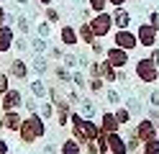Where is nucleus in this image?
I'll list each match as a JSON object with an SVG mask.
<instances>
[{
	"label": "nucleus",
	"mask_w": 159,
	"mask_h": 154,
	"mask_svg": "<svg viewBox=\"0 0 159 154\" xmlns=\"http://www.w3.org/2000/svg\"><path fill=\"white\" fill-rule=\"evenodd\" d=\"M16 136H18V141L23 147H31V144L46 139V121L41 118V113H26L23 126H21V131Z\"/></svg>",
	"instance_id": "obj_1"
},
{
	"label": "nucleus",
	"mask_w": 159,
	"mask_h": 154,
	"mask_svg": "<svg viewBox=\"0 0 159 154\" xmlns=\"http://www.w3.org/2000/svg\"><path fill=\"white\" fill-rule=\"evenodd\" d=\"M134 77L141 85H159V67L149 57H139L134 62Z\"/></svg>",
	"instance_id": "obj_2"
},
{
	"label": "nucleus",
	"mask_w": 159,
	"mask_h": 154,
	"mask_svg": "<svg viewBox=\"0 0 159 154\" xmlns=\"http://www.w3.org/2000/svg\"><path fill=\"white\" fill-rule=\"evenodd\" d=\"M134 31H136V39H139V46L141 49H152V46H157L159 44V31L149 23V21L144 18V21H136L134 23Z\"/></svg>",
	"instance_id": "obj_3"
},
{
	"label": "nucleus",
	"mask_w": 159,
	"mask_h": 154,
	"mask_svg": "<svg viewBox=\"0 0 159 154\" xmlns=\"http://www.w3.org/2000/svg\"><path fill=\"white\" fill-rule=\"evenodd\" d=\"M87 23L93 26V31H95L98 39H111V34L116 31V26H113V13H111V10H105V13H95Z\"/></svg>",
	"instance_id": "obj_4"
},
{
	"label": "nucleus",
	"mask_w": 159,
	"mask_h": 154,
	"mask_svg": "<svg viewBox=\"0 0 159 154\" xmlns=\"http://www.w3.org/2000/svg\"><path fill=\"white\" fill-rule=\"evenodd\" d=\"M23 103L26 95L21 87H11L5 95H0V113H8V110H23Z\"/></svg>",
	"instance_id": "obj_5"
},
{
	"label": "nucleus",
	"mask_w": 159,
	"mask_h": 154,
	"mask_svg": "<svg viewBox=\"0 0 159 154\" xmlns=\"http://www.w3.org/2000/svg\"><path fill=\"white\" fill-rule=\"evenodd\" d=\"M111 39H113V46H121V49H126V51L141 49V46H139V39H136V31H134V28H118V31H113V34H111Z\"/></svg>",
	"instance_id": "obj_6"
},
{
	"label": "nucleus",
	"mask_w": 159,
	"mask_h": 154,
	"mask_svg": "<svg viewBox=\"0 0 159 154\" xmlns=\"http://www.w3.org/2000/svg\"><path fill=\"white\" fill-rule=\"evenodd\" d=\"M8 75H11V80H16V82H28L31 80V67H28V62L23 57H13L11 62H8Z\"/></svg>",
	"instance_id": "obj_7"
},
{
	"label": "nucleus",
	"mask_w": 159,
	"mask_h": 154,
	"mask_svg": "<svg viewBox=\"0 0 159 154\" xmlns=\"http://www.w3.org/2000/svg\"><path fill=\"white\" fill-rule=\"evenodd\" d=\"M134 133L141 141H152V139H157L159 136V123H154L152 118H146V116H141L136 123H134Z\"/></svg>",
	"instance_id": "obj_8"
},
{
	"label": "nucleus",
	"mask_w": 159,
	"mask_h": 154,
	"mask_svg": "<svg viewBox=\"0 0 159 154\" xmlns=\"http://www.w3.org/2000/svg\"><path fill=\"white\" fill-rule=\"evenodd\" d=\"M57 41H59L64 49H77V46H80L77 26H75V23H62V26H59V34H57Z\"/></svg>",
	"instance_id": "obj_9"
},
{
	"label": "nucleus",
	"mask_w": 159,
	"mask_h": 154,
	"mask_svg": "<svg viewBox=\"0 0 159 154\" xmlns=\"http://www.w3.org/2000/svg\"><path fill=\"white\" fill-rule=\"evenodd\" d=\"M105 59L111 62L116 69H126V67H131V51H126V49H121V46H113V44L105 49Z\"/></svg>",
	"instance_id": "obj_10"
},
{
	"label": "nucleus",
	"mask_w": 159,
	"mask_h": 154,
	"mask_svg": "<svg viewBox=\"0 0 159 154\" xmlns=\"http://www.w3.org/2000/svg\"><path fill=\"white\" fill-rule=\"evenodd\" d=\"M28 67H31V72L36 77H46L52 72V59H49V54H31Z\"/></svg>",
	"instance_id": "obj_11"
},
{
	"label": "nucleus",
	"mask_w": 159,
	"mask_h": 154,
	"mask_svg": "<svg viewBox=\"0 0 159 154\" xmlns=\"http://www.w3.org/2000/svg\"><path fill=\"white\" fill-rule=\"evenodd\" d=\"M98 123H100V128H103L105 133H118V131H123V126L116 121V113H113V108H105V110H100V116H98Z\"/></svg>",
	"instance_id": "obj_12"
},
{
	"label": "nucleus",
	"mask_w": 159,
	"mask_h": 154,
	"mask_svg": "<svg viewBox=\"0 0 159 154\" xmlns=\"http://www.w3.org/2000/svg\"><path fill=\"white\" fill-rule=\"evenodd\" d=\"M3 116V126H5V133H18L23 126V110H8V113H0Z\"/></svg>",
	"instance_id": "obj_13"
},
{
	"label": "nucleus",
	"mask_w": 159,
	"mask_h": 154,
	"mask_svg": "<svg viewBox=\"0 0 159 154\" xmlns=\"http://www.w3.org/2000/svg\"><path fill=\"white\" fill-rule=\"evenodd\" d=\"M49 87H52V82H49L46 77H34L31 82H28V92H31L36 100H46L49 98Z\"/></svg>",
	"instance_id": "obj_14"
},
{
	"label": "nucleus",
	"mask_w": 159,
	"mask_h": 154,
	"mask_svg": "<svg viewBox=\"0 0 159 154\" xmlns=\"http://www.w3.org/2000/svg\"><path fill=\"white\" fill-rule=\"evenodd\" d=\"M111 13H113V26H116V31H118V28H134L136 21H134V16H131V10H128V8H113Z\"/></svg>",
	"instance_id": "obj_15"
},
{
	"label": "nucleus",
	"mask_w": 159,
	"mask_h": 154,
	"mask_svg": "<svg viewBox=\"0 0 159 154\" xmlns=\"http://www.w3.org/2000/svg\"><path fill=\"white\" fill-rule=\"evenodd\" d=\"M16 28L8 23V26H0V51L3 54H11L13 51V41H16Z\"/></svg>",
	"instance_id": "obj_16"
},
{
	"label": "nucleus",
	"mask_w": 159,
	"mask_h": 154,
	"mask_svg": "<svg viewBox=\"0 0 159 154\" xmlns=\"http://www.w3.org/2000/svg\"><path fill=\"white\" fill-rule=\"evenodd\" d=\"M52 77L59 82V85H72V69H67L62 62H52Z\"/></svg>",
	"instance_id": "obj_17"
},
{
	"label": "nucleus",
	"mask_w": 159,
	"mask_h": 154,
	"mask_svg": "<svg viewBox=\"0 0 159 154\" xmlns=\"http://www.w3.org/2000/svg\"><path fill=\"white\" fill-rule=\"evenodd\" d=\"M108 147H111V154H128L123 131H118V133H108Z\"/></svg>",
	"instance_id": "obj_18"
},
{
	"label": "nucleus",
	"mask_w": 159,
	"mask_h": 154,
	"mask_svg": "<svg viewBox=\"0 0 159 154\" xmlns=\"http://www.w3.org/2000/svg\"><path fill=\"white\" fill-rule=\"evenodd\" d=\"M34 23L36 21H31L28 16H16V23H13V28H16V34H21V36H31L34 34Z\"/></svg>",
	"instance_id": "obj_19"
},
{
	"label": "nucleus",
	"mask_w": 159,
	"mask_h": 154,
	"mask_svg": "<svg viewBox=\"0 0 159 154\" xmlns=\"http://www.w3.org/2000/svg\"><path fill=\"white\" fill-rule=\"evenodd\" d=\"M100 77L108 82V85H116V82H118V69L108 59H100Z\"/></svg>",
	"instance_id": "obj_20"
},
{
	"label": "nucleus",
	"mask_w": 159,
	"mask_h": 154,
	"mask_svg": "<svg viewBox=\"0 0 159 154\" xmlns=\"http://www.w3.org/2000/svg\"><path fill=\"white\" fill-rule=\"evenodd\" d=\"M77 34H80V44L82 46H93V41L98 39L90 23H77Z\"/></svg>",
	"instance_id": "obj_21"
},
{
	"label": "nucleus",
	"mask_w": 159,
	"mask_h": 154,
	"mask_svg": "<svg viewBox=\"0 0 159 154\" xmlns=\"http://www.w3.org/2000/svg\"><path fill=\"white\" fill-rule=\"evenodd\" d=\"M82 144H80L75 136H67L62 144H59V154H82Z\"/></svg>",
	"instance_id": "obj_22"
},
{
	"label": "nucleus",
	"mask_w": 159,
	"mask_h": 154,
	"mask_svg": "<svg viewBox=\"0 0 159 154\" xmlns=\"http://www.w3.org/2000/svg\"><path fill=\"white\" fill-rule=\"evenodd\" d=\"M87 80H90L87 69H72V87H77L80 92H87Z\"/></svg>",
	"instance_id": "obj_23"
},
{
	"label": "nucleus",
	"mask_w": 159,
	"mask_h": 154,
	"mask_svg": "<svg viewBox=\"0 0 159 154\" xmlns=\"http://www.w3.org/2000/svg\"><path fill=\"white\" fill-rule=\"evenodd\" d=\"M103 95H105V103H108L111 108H118V105H123V95H121V90H116L113 85H108Z\"/></svg>",
	"instance_id": "obj_24"
},
{
	"label": "nucleus",
	"mask_w": 159,
	"mask_h": 154,
	"mask_svg": "<svg viewBox=\"0 0 159 154\" xmlns=\"http://www.w3.org/2000/svg\"><path fill=\"white\" fill-rule=\"evenodd\" d=\"M49 46H52V39H41L36 36L31 39V54H49Z\"/></svg>",
	"instance_id": "obj_25"
},
{
	"label": "nucleus",
	"mask_w": 159,
	"mask_h": 154,
	"mask_svg": "<svg viewBox=\"0 0 159 154\" xmlns=\"http://www.w3.org/2000/svg\"><path fill=\"white\" fill-rule=\"evenodd\" d=\"M113 113H116V121L121 123L123 128H126V126H134V123H131V121H134V113L128 110L126 105H118V108H113Z\"/></svg>",
	"instance_id": "obj_26"
},
{
	"label": "nucleus",
	"mask_w": 159,
	"mask_h": 154,
	"mask_svg": "<svg viewBox=\"0 0 159 154\" xmlns=\"http://www.w3.org/2000/svg\"><path fill=\"white\" fill-rule=\"evenodd\" d=\"M105 87H108V82L103 77H90L87 80V92H90V95H103Z\"/></svg>",
	"instance_id": "obj_27"
},
{
	"label": "nucleus",
	"mask_w": 159,
	"mask_h": 154,
	"mask_svg": "<svg viewBox=\"0 0 159 154\" xmlns=\"http://www.w3.org/2000/svg\"><path fill=\"white\" fill-rule=\"evenodd\" d=\"M52 31H54V26L49 23L46 18H41V21H36V23H34V34L41 36V39H52Z\"/></svg>",
	"instance_id": "obj_28"
},
{
	"label": "nucleus",
	"mask_w": 159,
	"mask_h": 154,
	"mask_svg": "<svg viewBox=\"0 0 159 154\" xmlns=\"http://www.w3.org/2000/svg\"><path fill=\"white\" fill-rule=\"evenodd\" d=\"M77 110L82 113L85 118H98V108H95L93 98H82V103H80V105H77Z\"/></svg>",
	"instance_id": "obj_29"
},
{
	"label": "nucleus",
	"mask_w": 159,
	"mask_h": 154,
	"mask_svg": "<svg viewBox=\"0 0 159 154\" xmlns=\"http://www.w3.org/2000/svg\"><path fill=\"white\" fill-rule=\"evenodd\" d=\"M13 51H16V54H26V51H31V36H21V34H18L16 41H13Z\"/></svg>",
	"instance_id": "obj_30"
},
{
	"label": "nucleus",
	"mask_w": 159,
	"mask_h": 154,
	"mask_svg": "<svg viewBox=\"0 0 159 154\" xmlns=\"http://www.w3.org/2000/svg\"><path fill=\"white\" fill-rule=\"evenodd\" d=\"M69 49H64L62 44H52L49 46V59L52 62H64V54H67Z\"/></svg>",
	"instance_id": "obj_31"
},
{
	"label": "nucleus",
	"mask_w": 159,
	"mask_h": 154,
	"mask_svg": "<svg viewBox=\"0 0 159 154\" xmlns=\"http://www.w3.org/2000/svg\"><path fill=\"white\" fill-rule=\"evenodd\" d=\"M105 39H95L93 41V46H90V54H93V59H105V44H103Z\"/></svg>",
	"instance_id": "obj_32"
},
{
	"label": "nucleus",
	"mask_w": 159,
	"mask_h": 154,
	"mask_svg": "<svg viewBox=\"0 0 159 154\" xmlns=\"http://www.w3.org/2000/svg\"><path fill=\"white\" fill-rule=\"evenodd\" d=\"M39 113H41V118H44V121H52V118H54V103L49 100V98L41 100V105H39Z\"/></svg>",
	"instance_id": "obj_33"
},
{
	"label": "nucleus",
	"mask_w": 159,
	"mask_h": 154,
	"mask_svg": "<svg viewBox=\"0 0 159 154\" xmlns=\"http://www.w3.org/2000/svg\"><path fill=\"white\" fill-rule=\"evenodd\" d=\"M44 18H46L52 26H57L59 21H62V13H59V8H54V5H46V8H44Z\"/></svg>",
	"instance_id": "obj_34"
},
{
	"label": "nucleus",
	"mask_w": 159,
	"mask_h": 154,
	"mask_svg": "<svg viewBox=\"0 0 159 154\" xmlns=\"http://www.w3.org/2000/svg\"><path fill=\"white\" fill-rule=\"evenodd\" d=\"M62 64H64L67 69H80V57H77L75 49H69L67 54H64V62H62Z\"/></svg>",
	"instance_id": "obj_35"
},
{
	"label": "nucleus",
	"mask_w": 159,
	"mask_h": 154,
	"mask_svg": "<svg viewBox=\"0 0 159 154\" xmlns=\"http://www.w3.org/2000/svg\"><path fill=\"white\" fill-rule=\"evenodd\" d=\"M123 105H126L128 110H131V113H144V110H146V105H144V103H141V100H139V98H134V95H131V98H128V100L123 103Z\"/></svg>",
	"instance_id": "obj_36"
},
{
	"label": "nucleus",
	"mask_w": 159,
	"mask_h": 154,
	"mask_svg": "<svg viewBox=\"0 0 159 154\" xmlns=\"http://www.w3.org/2000/svg\"><path fill=\"white\" fill-rule=\"evenodd\" d=\"M87 8H90L93 13H105V10H111L108 0H87Z\"/></svg>",
	"instance_id": "obj_37"
},
{
	"label": "nucleus",
	"mask_w": 159,
	"mask_h": 154,
	"mask_svg": "<svg viewBox=\"0 0 159 154\" xmlns=\"http://www.w3.org/2000/svg\"><path fill=\"white\" fill-rule=\"evenodd\" d=\"M139 154H159V136L152 139V141H144V147H141Z\"/></svg>",
	"instance_id": "obj_38"
},
{
	"label": "nucleus",
	"mask_w": 159,
	"mask_h": 154,
	"mask_svg": "<svg viewBox=\"0 0 159 154\" xmlns=\"http://www.w3.org/2000/svg\"><path fill=\"white\" fill-rule=\"evenodd\" d=\"M11 75H8V69H0V95H5L8 90H11Z\"/></svg>",
	"instance_id": "obj_39"
},
{
	"label": "nucleus",
	"mask_w": 159,
	"mask_h": 154,
	"mask_svg": "<svg viewBox=\"0 0 159 154\" xmlns=\"http://www.w3.org/2000/svg\"><path fill=\"white\" fill-rule=\"evenodd\" d=\"M39 105H41V100H36L34 95H28L26 103H23V110L26 113H39Z\"/></svg>",
	"instance_id": "obj_40"
},
{
	"label": "nucleus",
	"mask_w": 159,
	"mask_h": 154,
	"mask_svg": "<svg viewBox=\"0 0 159 154\" xmlns=\"http://www.w3.org/2000/svg\"><path fill=\"white\" fill-rule=\"evenodd\" d=\"M146 21L159 31V8H152V10H149V13H146Z\"/></svg>",
	"instance_id": "obj_41"
},
{
	"label": "nucleus",
	"mask_w": 159,
	"mask_h": 154,
	"mask_svg": "<svg viewBox=\"0 0 159 154\" xmlns=\"http://www.w3.org/2000/svg\"><path fill=\"white\" fill-rule=\"evenodd\" d=\"M149 105H154V108H159V85H154L152 87V92H149Z\"/></svg>",
	"instance_id": "obj_42"
},
{
	"label": "nucleus",
	"mask_w": 159,
	"mask_h": 154,
	"mask_svg": "<svg viewBox=\"0 0 159 154\" xmlns=\"http://www.w3.org/2000/svg\"><path fill=\"white\" fill-rule=\"evenodd\" d=\"M39 154H59V147L57 144H41V147H39Z\"/></svg>",
	"instance_id": "obj_43"
},
{
	"label": "nucleus",
	"mask_w": 159,
	"mask_h": 154,
	"mask_svg": "<svg viewBox=\"0 0 159 154\" xmlns=\"http://www.w3.org/2000/svg\"><path fill=\"white\" fill-rule=\"evenodd\" d=\"M95 13H93V10L90 8H87V5H82V8H80V23H87V21H90Z\"/></svg>",
	"instance_id": "obj_44"
},
{
	"label": "nucleus",
	"mask_w": 159,
	"mask_h": 154,
	"mask_svg": "<svg viewBox=\"0 0 159 154\" xmlns=\"http://www.w3.org/2000/svg\"><path fill=\"white\" fill-rule=\"evenodd\" d=\"M146 57H149V59H152L154 64L159 67V44H157V46H152V49H149V51H146Z\"/></svg>",
	"instance_id": "obj_45"
},
{
	"label": "nucleus",
	"mask_w": 159,
	"mask_h": 154,
	"mask_svg": "<svg viewBox=\"0 0 159 154\" xmlns=\"http://www.w3.org/2000/svg\"><path fill=\"white\" fill-rule=\"evenodd\" d=\"M128 80H131L128 67H126V69H118V85H128Z\"/></svg>",
	"instance_id": "obj_46"
},
{
	"label": "nucleus",
	"mask_w": 159,
	"mask_h": 154,
	"mask_svg": "<svg viewBox=\"0 0 159 154\" xmlns=\"http://www.w3.org/2000/svg\"><path fill=\"white\" fill-rule=\"evenodd\" d=\"M0 154H13L11 152V141H8L5 136H0Z\"/></svg>",
	"instance_id": "obj_47"
},
{
	"label": "nucleus",
	"mask_w": 159,
	"mask_h": 154,
	"mask_svg": "<svg viewBox=\"0 0 159 154\" xmlns=\"http://www.w3.org/2000/svg\"><path fill=\"white\" fill-rule=\"evenodd\" d=\"M128 3H131V0H108V5H111V10H113V8H126Z\"/></svg>",
	"instance_id": "obj_48"
},
{
	"label": "nucleus",
	"mask_w": 159,
	"mask_h": 154,
	"mask_svg": "<svg viewBox=\"0 0 159 154\" xmlns=\"http://www.w3.org/2000/svg\"><path fill=\"white\" fill-rule=\"evenodd\" d=\"M67 5H72V8H82V5H87V0H67Z\"/></svg>",
	"instance_id": "obj_49"
},
{
	"label": "nucleus",
	"mask_w": 159,
	"mask_h": 154,
	"mask_svg": "<svg viewBox=\"0 0 159 154\" xmlns=\"http://www.w3.org/2000/svg\"><path fill=\"white\" fill-rule=\"evenodd\" d=\"M39 5H41V8H46V5H52V0H39Z\"/></svg>",
	"instance_id": "obj_50"
},
{
	"label": "nucleus",
	"mask_w": 159,
	"mask_h": 154,
	"mask_svg": "<svg viewBox=\"0 0 159 154\" xmlns=\"http://www.w3.org/2000/svg\"><path fill=\"white\" fill-rule=\"evenodd\" d=\"M5 133V126H3V116H0V136Z\"/></svg>",
	"instance_id": "obj_51"
},
{
	"label": "nucleus",
	"mask_w": 159,
	"mask_h": 154,
	"mask_svg": "<svg viewBox=\"0 0 159 154\" xmlns=\"http://www.w3.org/2000/svg\"><path fill=\"white\" fill-rule=\"evenodd\" d=\"M16 3H18V5L23 8V5H28V3H31V0H16Z\"/></svg>",
	"instance_id": "obj_52"
},
{
	"label": "nucleus",
	"mask_w": 159,
	"mask_h": 154,
	"mask_svg": "<svg viewBox=\"0 0 159 154\" xmlns=\"http://www.w3.org/2000/svg\"><path fill=\"white\" fill-rule=\"evenodd\" d=\"M3 62H5V54H3V51H0V64H3Z\"/></svg>",
	"instance_id": "obj_53"
},
{
	"label": "nucleus",
	"mask_w": 159,
	"mask_h": 154,
	"mask_svg": "<svg viewBox=\"0 0 159 154\" xmlns=\"http://www.w3.org/2000/svg\"><path fill=\"white\" fill-rule=\"evenodd\" d=\"M13 154H23V152H13Z\"/></svg>",
	"instance_id": "obj_54"
},
{
	"label": "nucleus",
	"mask_w": 159,
	"mask_h": 154,
	"mask_svg": "<svg viewBox=\"0 0 159 154\" xmlns=\"http://www.w3.org/2000/svg\"><path fill=\"white\" fill-rule=\"evenodd\" d=\"M134 3H136V0H134Z\"/></svg>",
	"instance_id": "obj_55"
}]
</instances>
